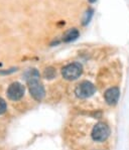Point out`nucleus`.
I'll return each mask as SVG.
<instances>
[{"mask_svg": "<svg viewBox=\"0 0 129 150\" xmlns=\"http://www.w3.org/2000/svg\"><path fill=\"white\" fill-rule=\"evenodd\" d=\"M82 73H83V67L79 63H72L67 64L63 69V71H62L63 77L68 81H73L78 79L82 75Z\"/></svg>", "mask_w": 129, "mask_h": 150, "instance_id": "obj_2", "label": "nucleus"}, {"mask_svg": "<svg viewBox=\"0 0 129 150\" xmlns=\"http://www.w3.org/2000/svg\"><path fill=\"white\" fill-rule=\"evenodd\" d=\"M79 35H80V32L78 29L71 28L64 34L63 40L64 42H71V41H74V40H77V38H79Z\"/></svg>", "mask_w": 129, "mask_h": 150, "instance_id": "obj_7", "label": "nucleus"}, {"mask_svg": "<svg viewBox=\"0 0 129 150\" xmlns=\"http://www.w3.org/2000/svg\"><path fill=\"white\" fill-rule=\"evenodd\" d=\"M92 16H93V10L92 9H88V10L86 11V13H85V17H84V22H83V24H88L90 22V20H91Z\"/></svg>", "mask_w": 129, "mask_h": 150, "instance_id": "obj_8", "label": "nucleus"}, {"mask_svg": "<svg viewBox=\"0 0 129 150\" xmlns=\"http://www.w3.org/2000/svg\"><path fill=\"white\" fill-rule=\"evenodd\" d=\"M55 75H56V71H55L54 69H52V68H48L45 70V76L47 77V79L48 78V79H52V78L55 77Z\"/></svg>", "mask_w": 129, "mask_h": 150, "instance_id": "obj_9", "label": "nucleus"}, {"mask_svg": "<svg viewBox=\"0 0 129 150\" xmlns=\"http://www.w3.org/2000/svg\"><path fill=\"white\" fill-rule=\"evenodd\" d=\"M97 0H89V2H91V3H94V2H96Z\"/></svg>", "mask_w": 129, "mask_h": 150, "instance_id": "obj_11", "label": "nucleus"}, {"mask_svg": "<svg viewBox=\"0 0 129 150\" xmlns=\"http://www.w3.org/2000/svg\"><path fill=\"white\" fill-rule=\"evenodd\" d=\"M75 93L77 97H79L81 99H86L89 98L95 93V86L90 82H82L81 84L78 85V87L76 88Z\"/></svg>", "mask_w": 129, "mask_h": 150, "instance_id": "obj_4", "label": "nucleus"}, {"mask_svg": "<svg viewBox=\"0 0 129 150\" xmlns=\"http://www.w3.org/2000/svg\"><path fill=\"white\" fill-rule=\"evenodd\" d=\"M110 134V129L104 123H98L92 131V138L97 142L105 141Z\"/></svg>", "mask_w": 129, "mask_h": 150, "instance_id": "obj_3", "label": "nucleus"}, {"mask_svg": "<svg viewBox=\"0 0 129 150\" xmlns=\"http://www.w3.org/2000/svg\"><path fill=\"white\" fill-rule=\"evenodd\" d=\"M120 91L118 88H111L105 93V100L109 105H115L119 100Z\"/></svg>", "mask_w": 129, "mask_h": 150, "instance_id": "obj_6", "label": "nucleus"}, {"mask_svg": "<svg viewBox=\"0 0 129 150\" xmlns=\"http://www.w3.org/2000/svg\"><path fill=\"white\" fill-rule=\"evenodd\" d=\"M6 109H7L6 102L2 98H0V115H2L3 113H5Z\"/></svg>", "mask_w": 129, "mask_h": 150, "instance_id": "obj_10", "label": "nucleus"}, {"mask_svg": "<svg viewBox=\"0 0 129 150\" xmlns=\"http://www.w3.org/2000/svg\"><path fill=\"white\" fill-rule=\"evenodd\" d=\"M25 80L29 89V93L33 97L34 100L41 101L45 97V88L40 81V73L35 69L29 70L25 74Z\"/></svg>", "mask_w": 129, "mask_h": 150, "instance_id": "obj_1", "label": "nucleus"}, {"mask_svg": "<svg viewBox=\"0 0 129 150\" xmlns=\"http://www.w3.org/2000/svg\"><path fill=\"white\" fill-rule=\"evenodd\" d=\"M24 86L18 82L10 84L7 89V97L12 101H18L24 95Z\"/></svg>", "mask_w": 129, "mask_h": 150, "instance_id": "obj_5", "label": "nucleus"}]
</instances>
